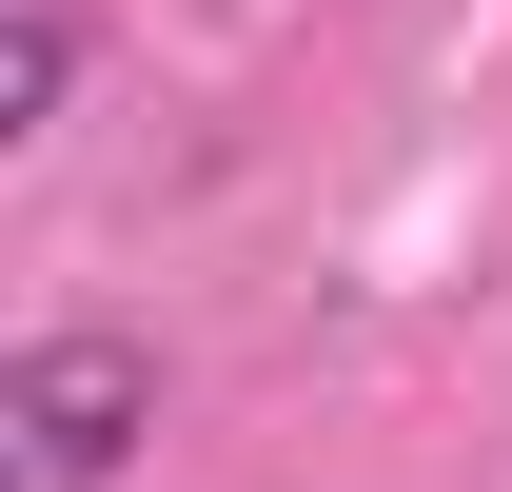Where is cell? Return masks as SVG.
<instances>
[{
  "mask_svg": "<svg viewBox=\"0 0 512 492\" xmlns=\"http://www.w3.org/2000/svg\"><path fill=\"white\" fill-rule=\"evenodd\" d=\"M138 433H158V335L60 315V335L0 355V492H119Z\"/></svg>",
  "mask_w": 512,
  "mask_h": 492,
  "instance_id": "1",
  "label": "cell"
},
{
  "mask_svg": "<svg viewBox=\"0 0 512 492\" xmlns=\"http://www.w3.org/2000/svg\"><path fill=\"white\" fill-rule=\"evenodd\" d=\"M60 99H79V0H20L0 20V138H60Z\"/></svg>",
  "mask_w": 512,
  "mask_h": 492,
  "instance_id": "2",
  "label": "cell"
}]
</instances>
